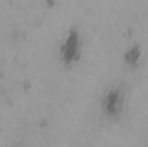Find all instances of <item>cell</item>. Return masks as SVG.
<instances>
[{"mask_svg": "<svg viewBox=\"0 0 148 147\" xmlns=\"http://www.w3.org/2000/svg\"><path fill=\"white\" fill-rule=\"evenodd\" d=\"M81 54H83V38L81 31L77 26H71L60 42L59 47V59L66 68L76 66L81 61Z\"/></svg>", "mask_w": 148, "mask_h": 147, "instance_id": "cell-1", "label": "cell"}, {"mask_svg": "<svg viewBox=\"0 0 148 147\" xmlns=\"http://www.w3.org/2000/svg\"><path fill=\"white\" fill-rule=\"evenodd\" d=\"M124 106H126V88L124 85H112L109 87L102 99H100V109L102 114L112 119V121H119L122 112H124Z\"/></svg>", "mask_w": 148, "mask_h": 147, "instance_id": "cell-2", "label": "cell"}, {"mask_svg": "<svg viewBox=\"0 0 148 147\" xmlns=\"http://www.w3.org/2000/svg\"><path fill=\"white\" fill-rule=\"evenodd\" d=\"M141 59H143V47H141V43H138V42H133L131 45H127V49H126L124 54H122V62H124V66L129 68V69H133V71L141 64Z\"/></svg>", "mask_w": 148, "mask_h": 147, "instance_id": "cell-3", "label": "cell"}, {"mask_svg": "<svg viewBox=\"0 0 148 147\" xmlns=\"http://www.w3.org/2000/svg\"><path fill=\"white\" fill-rule=\"evenodd\" d=\"M12 147H23V146L21 144H16V146H12Z\"/></svg>", "mask_w": 148, "mask_h": 147, "instance_id": "cell-4", "label": "cell"}]
</instances>
